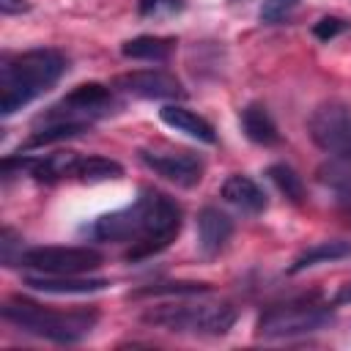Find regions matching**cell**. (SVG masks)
I'll return each instance as SVG.
<instances>
[{"instance_id": "cell-8", "label": "cell", "mask_w": 351, "mask_h": 351, "mask_svg": "<svg viewBox=\"0 0 351 351\" xmlns=\"http://www.w3.org/2000/svg\"><path fill=\"white\" fill-rule=\"evenodd\" d=\"M310 137L321 151L351 162V107L343 101L321 104L310 115Z\"/></svg>"}, {"instance_id": "cell-17", "label": "cell", "mask_w": 351, "mask_h": 351, "mask_svg": "<svg viewBox=\"0 0 351 351\" xmlns=\"http://www.w3.org/2000/svg\"><path fill=\"white\" fill-rule=\"evenodd\" d=\"M121 176H123V167L115 159H107V156H80L77 154L69 178H77L82 184H96V181H110V178H121Z\"/></svg>"}, {"instance_id": "cell-11", "label": "cell", "mask_w": 351, "mask_h": 351, "mask_svg": "<svg viewBox=\"0 0 351 351\" xmlns=\"http://www.w3.org/2000/svg\"><path fill=\"white\" fill-rule=\"evenodd\" d=\"M25 285L44 293H96L110 285L104 277H82V274H38L25 277Z\"/></svg>"}, {"instance_id": "cell-7", "label": "cell", "mask_w": 351, "mask_h": 351, "mask_svg": "<svg viewBox=\"0 0 351 351\" xmlns=\"http://www.w3.org/2000/svg\"><path fill=\"white\" fill-rule=\"evenodd\" d=\"M19 263L41 274H88L101 266V252L90 247H33L22 252Z\"/></svg>"}, {"instance_id": "cell-14", "label": "cell", "mask_w": 351, "mask_h": 351, "mask_svg": "<svg viewBox=\"0 0 351 351\" xmlns=\"http://www.w3.org/2000/svg\"><path fill=\"white\" fill-rule=\"evenodd\" d=\"M219 192H222V197H225L228 203H233L236 208L250 211V214H261V211H266V206H269L266 192H263L252 178H247V176H230V178L222 184Z\"/></svg>"}, {"instance_id": "cell-1", "label": "cell", "mask_w": 351, "mask_h": 351, "mask_svg": "<svg viewBox=\"0 0 351 351\" xmlns=\"http://www.w3.org/2000/svg\"><path fill=\"white\" fill-rule=\"evenodd\" d=\"M181 230V206L159 189H143L129 206L96 217L85 233L96 241H132L129 261L165 250Z\"/></svg>"}, {"instance_id": "cell-22", "label": "cell", "mask_w": 351, "mask_h": 351, "mask_svg": "<svg viewBox=\"0 0 351 351\" xmlns=\"http://www.w3.org/2000/svg\"><path fill=\"white\" fill-rule=\"evenodd\" d=\"M321 181L329 184L340 197H346V200L351 197V170H346L340 165H329L321 170Z\"/></svg>"}, {"instance_id": "cell-3", "label": "cell", "mask_w": 351, "mask_h": 351, "mask_svg": "<svg viewBox=\"0 0 351 351\" xmlns=\"http://www.w3.org/2000/svg\"><path fill=\"white\" fill-rule=\"evenodd\" d=\"M3 318L11 321L14 326L55 340V343H77L85 335H90L96 324L93 310H71V313H58L44 304H36L30 299H8L3 304Z\"/></svg>"}, {"instance_id": "cell-10", "label": "cell", "mask_w": 351, "mask_h": 351, "mask_svg": "<svg viewBox=\"0 0 351 351\" xmlns=\"http://www.w3.org/2000/svg\"><path fill=\"white\" fill-rule=\"evenodd\" d=\"M140 159L156 176L178 184V186H195L203 178V162L189 151H145L143 148Z\"/></svg>"}, {"instance_id": "cell-13", "label": "cell", "mask_w": 351, "mask_h": 351, "mask_svg": "<svg viewBox=\"0 0 351 351\" xmlns=\"http://www.w3.org/2000/svg\"><path fill=\"white\" fill-rule=\"evenodd\" d=\"M159 118H162V123H167L170 129H176V132H184L186 137H192V140H197V143H214L217 140V134H214V126L206 121V118H200L197 112H192V110H186V107H181V104H165L162 110H159Z\"/></svg>"}, {"instance_id": "cell-23", "label": "cell", "mask_w": 351, "mask_h": 351, "mask_svg": "<svg viewBox=\"0 0 351 351\" xmlns=\"http://www.w3.org/2000/svg\"><path fill=\"white\" fill-rule=\"evenodd\" d=\"M299 0H263L261 3V22H280L285 14L296 8Z\"/></svg>"}, {"instance_id": "cell-19", "label": "cell", "mask_w": 351, "mask_h": 351, "mask_svg": "<svg viewBox=\"0 0 351 351\" xmlns=\"http://www.w3.org/2000/svg\"><path fill=\"white\" fill-rule=\"evenodd\" d=\"M269 178L274 181V186L291 203H302L304 200V181H302V176H296L293 167H288V165H271L269 167Z\"/></svg>"}, {"instance_id": "cell-5", "label": "cell", "mask_w": 351, "mask_h": 351, "mask_svg": "<svg viewBox=\"0 0 351 351\" xmlns=\"http://www.w3.org/2000/svg\"><path fill=\"white\" fill-rule=\"evenodd\" d=\"M118 107L112 90L101 82H82L69 90L60 101H55L47 112L36 118L33 126H52V123H71V126H90L93 121L110 115Z\"/></svg>"}, {"instance_id": "cell-9", "label": "cell", "mask_w": 351, "mask_h": 351, "mask_svg": "<svg viewBox=\"0 0 351 351\" xmlns=\"http://www.w3.org/2000/svg\"><path fill=\"white\" fill-rule=\"evenodd\" d=\"M112 88L129 93V96H137V99H184L186 90L184 85L167 74V71H159V69H140V71H126V74H118L112 80Z\"/></svg>"}, {"instance_id": "cell-4", "label": "cell", "mask_w": 351, "mask_h": 351, "mask_svg": "<svg viewBox=\"0 0 351 351\" xmlns=\"http://www.w3.org/2000/svg\"><path fill=\"white\" fill-rule=\"evenodd\" d=\"M145 324L165 326L170 332L195 335H225L236 324V307L228 302H197V304H165L143 315Z\"/></svg>"}, {"instance_id": "cell-12", "label": "cell", "mask_w": 351, "mask_h": 351, "mask_svg": "<svg viewBox=\"0 0 351 351\" xmlns=\"http://www.w3.org/2000/svg\"><path fill=\"white\" fill-rule=\"evenodd\" d=\"M233 233V222L228 214H222L214 206H206L197 214V244L203 255H217Z\"/></svg>"}, {"instance_id": "cell-15", "label": "cell", "mask_w": 351, "mask_h": 351, "mask_svg": "<svg viewBox=\"0 0 351 351\" xmlns=\"http://www.w3.org/2000/svg\"><path fill=\"white\" fill-rule=\"evenodd\" d=\"M239 121H241V132L258 145H274L280 140L277 123L271 121V115H269V110L263 104H247L241 110Z\"/></svg>"}, {"instance_id": "cell-16", "label": "cell", "mask_w": 351, "mask_h": 351, "mask_svg": "<svg viewBox=\"0 0 351 351\" xmlns=\"http://www.w3.org/2000/svg\"><path fill=\"white\" fill-rule=\"evenodd\" d=\"M176 44L178 41L170 36H137V38L123 41L121 52L123 58H132V60H167Z\"/></svg>"}, {"instance_id": "cell-2", "label": "cell", "mask_w": 351, "mask_h": 351, "mask_svg": "<svg viewBox=\"0 0 351 351\" xmlns=\"http://www.w3.org/2000/svg\"><path fill=\"white\" fill-rule=\"evenodd\" d=\"M66 71V58L55 49H27L11 55L0 66V112L8 118L41 93H47Z\"/></svg>"}, {"instance_id": "cell-21", "label": "cell", "mask_w": 351, "mask_h": 351, "mask_svg": "<svg viewBox=\"0 0 351 351\" xmlns=\"http://www.w3.org/2000/svg\"><path fill=\"white\" fill-rule=\"evenodd\" d=\"M137 11L140 16H148V19H165L184 11V0H140Z\"/></svg>"}, {"instance_id": "cell-24", "label": "cell", "mask_w": 351, "mask_h": 351, "mask_svg": "<svg viewBox=\"0 0 351 351\" xmlns=\"http://www.w3.org/2000/svg\"><path fill=\"white\" fill-rule=\"evenodd\" d=\"M343 30H346V22H343L340 16H324V19H318V22L313 25V36L321 38V41H329V38L340 36Z\"/></svg>"}, {"instance_id": "cell-20", "label": "cell", "mask_w": 351, "mask_h": 351, "mask_svg": "<svg viewBox=\"0 0 351 351\" xmlns=\"http://www.w3.org/2000/svg\"><path fill=\"white\" fill-rule=\"evenodd\" d=\"M208 285L206 282H159V285H148L143 291H134L132 296H162V293H176V296H192V293H206Z\"/></svg>"}, {"instance_id": "cell-18", "label": "cell", "mask_w": 351, "mask_h": 351, "mask_svg": "<svg viewBox=\"0 0 351 351\" xmlns=\"http://www.w3.org/2000/svg\"><path fill=\"white\" fill-rule=\"evenodd\" d=\"M346 255H351V247H348L346 241H324V244H315V247L304 250V252L293 261V266H291L288 271L296 274V271H304V269H310V266L329 263V261H337V258H346Z\"/></svg>"}, {"instance_id": "cell-26", "label": "cell", "mask_w": 351, "mask_h": 351, "mask_svg": "<svg viewBox=\"0 0 351 351\" xmlns=\"http://www.w3.org/2000/svg\"><path fill=\"white\" fill-rule=\"evenodd\" d=\"M30 5L25 0H0V14L11 16V14H25Z\"/></svg>"}, {"instance_id": "cell-6", "label": "cell", "mask_w": 351, "mask_h": 351, "mask_svg": "<svg viewBox=\"0 0 351 351\" xmlns=\"http://www.w3.org/2000/svg\"><path fill=\"white\" fill-rule=\"evenodd\" d=\"M332 321V310L315 302H288L269 307L258 318V335L261 337H296L318 332Z\"/></svg>"}, {"instance_id": "cell-25", "label": "cell", "mask_w": 351, "mask_h": 351, "mask_svg": "<svg viewBox=\"0 0 351 351\" xmlns=\"http://www.w3.org/2000/svg\"><path fill=\"white\" fill-rule=\"evenodd\" d=\"M16 241H22V239H19L11 228H3V233H0V258H3V263H5V266L19 263V255H14Z\"/></svg>"}]
</instances>
